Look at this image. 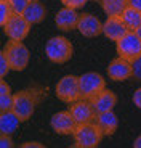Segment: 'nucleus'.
Instances as JSON below:
<instances>
[{
	"mask_svg": "<svg viewBox=\"0 0 141 148\" xmlns=\"http://www.w3.org/2000/svg\"><path fill=\"white\" fill-rule=\"evenodd\" d=\"M43 92L45 90L42 87L35 85V87H27L13 93V111L21 122H26L32 118L37 105L43 98Z\"/></svg>",
	"mask_w": 141,
	"mask_h": 148,
	"instance_id": "obj_1",
	"label": "nucleus"
},
{
	"mask_svg": "<svg viewBox=\"0 0 141 148\" xmlns=\"http://www.w3.org/2000/svg\"><path fill=\"white\" fill-rule=\"evenodd\" d=\"M72 53H74V47H72L69 39L63 36H55L45 44V55L52 63H67L72 58Z\"/></svg>",
	"mask_w": 141,
	"mask_h": 148,
	"instance_id": "obj_2",
	"label": "nucleus"
},
{
	"mask_svg": "<svg viewBox=\"0 0 141 148\" xmlns=\"http://www.w3.org/2000/svg\"><path fill=\"white\" fill-rule=\"evenodd\" d=\"M74 147L75 148H96L103 140V132L95 121L87 124H79L74 134Z\"/></svg>",
	"mask_w": 141,
	"mask_h": 148,
	"instance_id": "obj_3",
	"label": "nucleus"
},
{
	"mask_svg": "<svg viewBox=\"0 0 141 148\" xmlns=\"http://www.w3.org/2000/svg\"><path fill=\"white\" fill-rule=\"evenodd\" d=\"M3 53L8 60L11 71H24L29 64L31 53L22 40H8L3 47Z\"/></svg>",
	"mask_w": 141,
	"mask_h": 148,
	"instance_id": "obj_4",
	"label": "nucleus"
},
{
	"mask_svg": "<svg viewBox=\"0 0 141 148\" xmlns=\"http://www.w3.org/2000/svg\"><path fill=\"white\" fill-rule=\"evenodd\" d=\"M106 89V81L100 73L88 71L79 76V90H80V98L83 100H92L93 97Z\"/></svg>",
	"mask_w": 141,
	"mask_h": 148,
	"instance_id": "obj_5",
	"label": "nucleus"
},
{
	"mask_svg": "<svg viewBox=\"0 0 141 148\" xmlns=\"http://www.w3.org/2000/svg\"><path fill=\"white\" fill-rule=\"evenodd\" d=\"M115 50L117 56H122L133 63L135 60L141 56V37L135 31H128L122 39L115 42Z\"/></svg>",
	"mask_w": 141,
	"mask_h": 148,
	"instance_id": "obj_6",
	"label": "nucleus"
},
{
	"mask_svg": "<svg viewBox=\"0 0 141 148\" xmlns=\"http://www.w3.org/2000/svg\"><path fill=\"white\" fill-rule=\"evenodd\" d=\"M55 93L64 103H74L80 98V90H79V76L67 74L58 81L55 85Z\"/></svg>",
	"mask_w": 141,
	"mask_h": 148,
	"instance_id": "obj_7",
	"label": "nucleus"
},
{
	"mask_svg": "<svg viewBox=\"0 0 141 148\" xmlns=\"http://www.w3.org/2000/svg\"><path fill=\"white\" fill-rule=\"evenodd\" d=\"M31 24L24 19L22 15L11 13L8 21L3 24V32L10 40H24L29 36Z\"/></svg>",
	"mask_w": 141,
	"mask_h": 148,
	"instance_id": "obj_8",
	"label": "nucleus"
},
{
	"mask_svg": "<svg viewBox=\"0 0 141 148\" xmlns=\"http://www.w3.org/2000/svg\"><path fill=\"white\" fill-rule=\"evenodd\" d=\"M50 126L60 135H72L75 127H77V122L72 118L70 111L67 110V111H58V113H55L52 116V119H50Z\"/></svg>",
	"mask_w": 141,
	"mask_h": 148,
	"instance_id": "obj_9",
	"label": "nucleus"
},
{
	"mask_svg": "<svg viewBox=\"0 0 141 148\" xmlns=\"http://www.w3.org/2000/svg\"><path fill=\"white\" fill-rule=\"evenodd\" d=\"M106 71H108L109 79H112L115 82L127 81V79L133 77V64H132V61L122 58V56H117V58L112 60Z\"/></svg>",
	"mask_w": 141,
	"mask_h": 148,
	"instance_id": "obj_10",
	"label": "nucleus"
},
{
	"mask_svg": "<svg viewBox=\"0 0 141 148\" xmlns=\"http://www.w3.org/2000/svg\"><path fill=\"white\" fill-rule=\"evenodd\" d=\"M69 111L72 118L75 119V122L79 124H87V122H93L96 119V113L93 110L90 100H83V98H79L74 103H69Z\"/></svg>",
	"mask_w": 141,
	"mask_h": 148,
	"instance_id": "obj_11",
	"label": "nucleus"
},
{
	"mask_svg": "<svg viewBox=\"0 0 141 148\" xmlns=\"http://www.w3.org/2000/svg\"><path fill=\"white\" fill-rule=\"evenodd\" d=\"M77 31L83 37H98L100 34H103V23L92 13H80L77 23Z\"/></svg>",
	"mask_w": 141,
	"mask_h": 148,
	"instance_id": "obj_12",
	"label": "nucleus"
},
{
	"mask_svg": "<svg viewBox=\"0 0 141 148\" xmlns=\"http://www.w3.org/2000/svg\"><path fill=\"white\" fill-rule=\"evenodd\" d=\"M79 16L80 13H77L75 8H69V7H63L58 13L55 15V24L60 31H74L77 29V23H79Z\"/></svg>",
	"mask_w": 141,
	"mask_h": 148,
	"instance_id": "obj_13",
	"label": "nucleus"
},
{
	"mask_svg": "<svg viewBox=\"0 0 141 148\" xmlns=\"http://www.w3.org/2000/svg\"><path fill=\"white\" fill-rule=\"evenodd\" d=\"M127 32H128V29H127L125 23L122 21L120 16H108V19L103 23V34L109 40L117 42Z\"/></svg>",
	"mask_w": 141,
	"mask_h": 148,
	"instance_id": "obj_14",
	"label": "nucleus"
},
{
	"mask_svg": "<svg viewBox=\"0 0 141 148\" xmlns=\"http://www.w3.org/2000/svg\"><path fill=\"white\" fill-rule=\"evenodd\" d=\"M90 103H92L93 110H95V113H106V111H112L114 110V106L117 105V95H115L112 90H108L104 89L101 90L100 93H96V95L93 97L92 100H90Z\"/></svg>",
	"mask_w": 141,
	"mask_h": 148,
	"instance_id": "obj_15",
	"label": "nucleus"
},
{
	"mask_svg": "<svg viewBox=\"0 0 141 148\" xmlns=\"http://www.w3.org/2000/svg\"><path fill=\"white\" fill-rule=\"evenodd\" d=\"M95 122L101 129L104 137H111L114 135L117 127H119V118L114 111H106V113H98Z\"/></svg>",
	"mask_w": 141,
	"mask_h": 148,
	"instance_id": "obj_16",
	"label": "nucleus"
},
{
	"mask_svg": "<svg viewBox=\"0 0 141 148\" xmlns=\"http://www.w3.org/2000/svg\"><path fill=\"white\" fill-rule=\"evenodd\" d=\"M22 16H24V19L29 23L31 26L32 24H39L47 16V8H45V5L42 3L40 0H31L29 5L26 7V10L22 11Z\"/></svg>",
	"mask_w": 141,
	"mask_h": 148,
	"instance_id": "obj_17",
	"label": "nucleus"
},
{
	"mask_svg": "<svg viewBox=\"0 0 141 148\" xmlns=\"http://www.w3.org/2000/svg\"><path fill=\"white\" fill-rule=\"evenodd\" d=\"M19 118L13 110L10 111H0V132L3 134H13L19 126Z\"/></svg>",
	"mask_w": 141,
	"mask_h": 148,
	"instance_id": "obj_18",
	"label": "nucleus"
},
{
	"mask_svg": "<svg viewBox=\"0 0 141 148\" xmlns=\"http://www.w3.org/2000/svg\"><path fill=\"white\" fill-rule=\"evenodd\" d=\"M100 3L108 16H120L128 7V0H100Z\"/></svg>",
	"mask_w": 141,
	"mask_h": 148,
	"instance_id": "obj_19",
	"label": "nucleus"
},
{
	"mask_svg": "<svg viewBox=\"0 0 141 148\" xmlns=\"http://www.w3.org/2000/svg\"><path fill=\"white\" fill-rule=\"evenodd\" d=\"M120 18L125 23V26L128 31H136V27L141 24V11L136 10V8L127 7L125 11L120 15Z\"/></svg>",
	"mask_w": 141,
	"mask_h": 148,
	"instance_id": "obj_20",
	"label": "nucleus"
},
{
	"mask_svg": "<svg viewBox=\"0 0 141 148\" xmlns=\"http://www.w3.org/2000/svg\"><path fill=\"white\" fill-rule=\"evenodd\" d=\"M11 8H10V3L7 0H0V26L3 27V24L8 21V18L11 16Z\"/></svg>",
	"mask_w": 141,
	"mask_h": 148,
	"instance_id": "obj_21",
	"label": "nucleus"
},
{
	"mask_svg": "<svg viewBox=\"0 0 141 148\" xmlns=\"http://www.w3.org/2000/svg\"><path fill=\"white\" fill-rule=\"evenodd\" d=\"M29 2L31 0H8L11 11H13V13H18V15H22V11L26 10Z\"/></svg>",
	"mask_w": 141,
	"mask_h": 148,
	"instance_id": "obj_22",
	"label": "nucleus"
},
{
	"mask_svg": "<svg viewBox=\"0 0 141 148\" xmlns=\"http://www.w3.org/2000/svg\"><path fill=\"white\" fill-rule=\"evenodd\" d=\"M13 110V93H3L0 95V111Z\"/></svg>",
	"mask_w": 141,
	"mask_h": 148,
	"instance_id": "obj_23",
	"label": "nucleus"
},
{
	"mask_svg": "<svg viewBox=\"0 0 141 148\" xmlns=\"http://www.w3.org/2000/svg\"><path fill=\"white\" fill-rule=\"evenodd\" d=\"M10 64H8V60L5 56L3 50H0V79H3L8 73H10Z\"/></svg>",
	"mask_w": 141,
	"mask_h": 148,
	"instance_id": "obj_24",
	"label": "nucleus"
},
{
	"mask_svg": "<svg viewBox=\"0 0 141 148\" xmlns=\"http://www.w3.org/2000/svg\"><path fill=\"white\" fill-rule=\"evenodd\" d=\"M13 147H15V142H13L10 134L0 132V148H13Z\"/></svg>",
	"mask_w": 141,
	"mask_h": 148,
	"instance_id": "obj_25",
	"label": "nucleus"
},
{
	"mask_svg": "<svg viewBox=\"0 0 141 148\" xmlns=\"http://www.w3.org/2000/svg\"><path fill=\"white\" fill-rule=\"evenodd\" d=\"M88 0H61V3L64 5V7H69V8H82L83 5L87 3Z\"/></svg>",
	"mask_w": 141,
	"mask_h": 148,
	"instance_id": "obj_26",
	"label": "nucleus"
},
{
	"mask_svg": "<svg viewBox=\"0 0 141 148\" xmlns=\"http://www.w3.org/2000/svg\"><path fill=\"white\" fill-rule=\"evenodd\" d=\"M132 64H133V77L136 81H141V56L135 60Z\"/></svg>",
	"mask_w": 141,
	"mask_h": 148,
	"instance_id": "obj_27",
	"label": "nucleus"
},
{
	"mask_svg": "<svg viewBox=\"0 0 141 148\" xmlns=\"http://www.w3.org/2000/svg\"><path fill=\"white\" fill-rule=\"evenodd\" d=\"M132 101H133L135 106L140 108V110H141V87H138V89L135 90L133 97H132Z\"/></svg>",
	"mask_w": 141,
	"mask_h": 148,
	"instance_id": "obj_28",
	"label": "nucleus"
},
{
	"mask_svg": "<svg viewBox=\"0 0 141 148\" xmlns=\"http://www.w3.org/2000/svg\"><path fill=\"white\" fill-rule=\"evenodd\" d=\"M3 93H11V89L3 79H0V95H3Z\"/></svg>",
	"mask_w": 141,
	"mask_h": 148,
	"instance_id": "obj_29",
	"label": "nucleus"
},
{
	"mask_svg": "<svg viewBox=\"0 0 141 148\" xmlns=\"http://www.w3.org/2000/svg\"><path fill=\"white\" fill-rule=\"evenodd\" d=\"M22 148H43V145L40 142H26V143L21 145Z\"/></svg>",
	"mask_w": 141,
	"mask_h": 148,
	"instance_id": "obj_30",
	"label": "nucleus"
},
{
	"mask_svg": "<svg viewBox=\"0 0 141 148\" xmlns=\"http://www.w3.org/2000/svg\"><path fill=\"white\" fill-rule=\"evenodd\" d=\"M128 7L136 8V10L141 11V0H128Z\"/></svg>",
	"mask_w": 141,
	"mask_h": 148,
	"instance_id": "obj_31",
	"label": "nucleus"
},
{
	"mask_svg": "<svg viewBox=\"0 0 141 148\" xmlns=\"http://www.w3.org/2000/svg\"><path fill=\"white\" fill-rule=\"evenodd\" d=\"M133 147H135V148H141V135H138V137L135 138V142H133Z\"/></svg>",
	"mask_w": 141,
	"mask_h": 148,
	"instance_id": "obj_32",
	"label": "nucleus"
},
{
	"mask_svg": "<svg viewBox=\"0 0 141 148\" xmlns=\"http://www.w3.org/2000/svg\"><path fill=\"white\" fill-rule=\"evenodd\" d=\"M135 32H136V34H138V36H140V37H141V24H140V26H138V27H136V31H135Z\"/></svg>",
	"mask_w": 141,
	"mask_h": 148,
	"instance_id": "obj_33",
	"label": "nucleus"
},
{
	"mask_svg": "<svg viewBox=\"0 0 141 148\" xmlns=\"http://www.w3.org/2000/svg\"><path fill=\"white\" fill-rule=\"evenodd\" d=\"M7 2H8V0H7Z\"/></svg>",
	"mask_w": 141,
	"mask_h": 148,
	"instance_id": "obj_34",
	"label": "nucleus"
}]
</instances>
